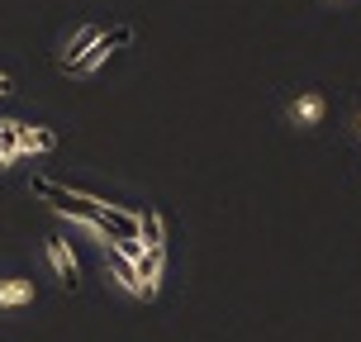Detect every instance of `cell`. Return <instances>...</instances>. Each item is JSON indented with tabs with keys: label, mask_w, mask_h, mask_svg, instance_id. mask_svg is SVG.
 I'll return each instance as SVG.
<instances>
[{
	"label": "cell",
	"mask_w": 361,
	"mask_h": 342,
	"mask_svg": "<svg viewBox=\"0 0 361 342\" xmlns=\"http://www.w3.org/2000/svg\"><path fill=\"white\" fill-rule=\"evenodd\" d=\"M328 109H333V100H328L319 86H309V90H295L286 100V124L295 128V133H319L328 119Z\"/></svg>",
	"instance_id": "cell-1"
},
{
	"label": "cell",
	"mask_w": 361,
	"mask_h": 342,
	"mask_svg": "<svg viewBox=\"0 0 361 342\" xmlns=\"http://www.w3.org/2000/svg\"><path fill=\"white\" fill-rule=\"evenodd\" d=\"M43 252H48V267L57 271V281H62V286H76V281H81V267H76V252H72V243H67V238H48V243H43Z\"/></svg>",
	"instance_id": "cell-2"
},
{
	"label": "cell",
	"mask_w": 361,
	"mask_h": 342,
	"mask_svg": "<svg viewBox=\"0 0 361 342\" xmlns=\"http://www.w3.org/2000/svg\"><path fill=\"white\" fill-rule=\"evenodd\" d=\"M24 157V119H0V171Z\"/></svg>",
	"instance_id": "cell-3"
},
{
	"label": "cell",
	"mask_w": 361,
	"mask_h": 342,
	"mask_svg": "<svg viewBox=\"0 0 361 342\" xmlns=\"http://www.w3.org/2000/svg\"><path fill=\"white\" fill-rule=\"evenodd\" d=\"M34 295H38L34 281H24V276H5V281H0V314L34 305Z\"/></svg>",
	"instance_id": "cell-4"
},
{
	"label": "cell",
	"mask_w": 361,
	"mask_h": 342,
	"mask_svg": "<svg viewBox=\"0 0 361 342\" xmlns=\"http://www.w3.org/2000/svg\"><path fill=\"white\" fill-rule=\"evenodd\" d=\"M57 147V133L53 128H43V124H24V157L34 152V157H48Z\"/></svg>",
	"instance_id": "cell-5"
},
{
	"label": "cell",
	"mask_w": 361,
	"mask_h": 342,
	"mask_svg": "<svg viewBox=\"0 0 361 342\" xmlns=\"http://www.w3.org/2000/svg\"><path fill=\"white\" fill-rule=\"evenodd\" d=\"M10 90H15V81H10V76L0 72V95H10Z\"/></svg>",
	"instance_id": "cell-6"
},
{
	"label": "cell",
	"mask_w": 361,
	"mask_h": 342,
	"mask_svg": "<svg viewBox=\"0 0 361 342\" xmlns=\"http://www.w3.org/2000/svg\"><path fill=\"white\" fill-rule=\"evenodd\" d=\"M352 128H357V138H361V109H357V119H352Z\"/></svg>",
	"instance_id": "cell-7"
}]
</instances>
